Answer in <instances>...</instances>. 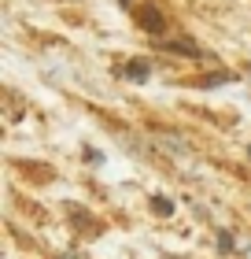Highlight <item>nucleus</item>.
<instances>
[{
    "label": "nucleus",
    "mask_w": 251,
    "mask_h": 259,
    "mask_svg": "<svg viewBox=\"0 0 251 259\" xmlns=\"http://www.w3.org/2000/svg\"><path fill=\"white\" fill-rule=\"evenodd\" d=\"M166 49H170V52H185V56H199V49L192 41H166Z\"/></svg>",
    "instance_id": "1"
},
{
    "label": "nucleus",
    "mask_w": 251,
    "mask_h": 259,
    "mask_svg": "<svg viewBox=\"0 0 251 259\" xmlns=\"http://www.w3.org/2000/svg\"><path fill=\"white\" fill-rule=\"evenodd\" d=\"M152 207H155V215H170V211H174V204L166 196H152Z\"/></svg>",
    "instance_id": "2"
},
{
    "label": "nucleus",
    "mask_w": 251,
    "mask_h": 259,
    "mask_svg": "<svg viewBox=\"0 0 251 259\" xmlns=\"http://www.w3.org/2000/svg\"><path fill=\"white\" fill-rule=\"evenodd\" d=\"M148 22L155 26V33H163V19H159V11H155V8H148V11H144V26H148Z\"/></svg>",
    "instance_id": "3"
},
{
    "label": "nucleus",
    "mask_w": 251,
    "mask_h": 259,
    "mask_svg": "<svg viewBox=\"0 0 251 259\" xmlns=\"http://www.w3.org/2000/svg\"><path fill=\"white\" fill-rule=\"evenodd\" d=\"M129 74H133L137 81H144V78H148V67H144V63H133V67H129Z\"/></svg>",
    "instance_id": "4"
},
{
    "label": "nucleus",
    "mask_w": 251,
    "mask_h": 259,
    "mask_svg": "<svg viewBox=\"0 0 251 259\" xmlns=\"http://www.w3.org/2000/svg\"><path fill=\"white\" fill-rule=\"evenodd\" d=\"M59 259H81V255H59Z\"/></svg>",
    "instance_id": "5"
}]
</instances>
